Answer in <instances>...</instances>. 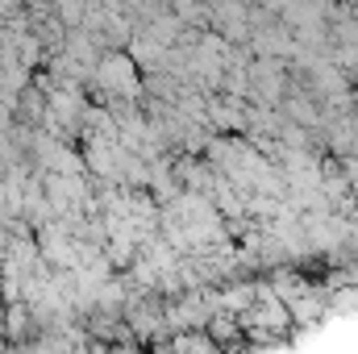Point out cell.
Instances as JSON below:
<instances>
[{
	"instance_id": "6da1fadb",
	"label": "cell",
	"mask_w": 358,
	"mask_h": 354,
	"mask_svg": "<svg viewBox=\"0 0 358 354\" xmlns=\"http://www.w3.org/2000/svg\"><path fill=\"white\" fill-rule=\"evenodd\" d=\"M96 84L113 100H134L138 96V67L129 55H104L96 63Z\"/></svg>"
}]
</instances>
